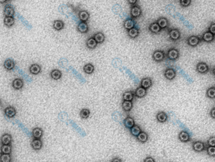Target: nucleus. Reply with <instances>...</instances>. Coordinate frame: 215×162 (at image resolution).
<instances>
[{
    "label": "nucleus",
    "mask_w": 215,
    "mask_h": 162,
    "mask_svg": "<svg viewBox=\"0 0 215 162\" xmlns=\"http://www.w3.org/2000/svg\"><path fill=\"white\" fill-rule=\"evenodd\" d=\"M168 36L172 41H177L180 39L181 34L180 31L176 28H171L168 30Z\"/></svg>",
    "instance_id": "1"
},
{
    "label": "nucleus",
    "mask_w": 215,
    "mask_h": 162,
    "mask_svg": "<svg viewBox=\"0 0 215 162\" xmlns=\"http://www.w3.org/2000/svg\"><path fill=\"white\" fill-rule=\"evenodd\" d=\"M180 57V52L175 48H169L167 52V58L171 61H176Z\"/></svg>",
    "instance_id": "2"
},
{
    "label": "nucleus",
    "mask_w": 215,
    "mask_h": 162,
    "mask_svg": "<svg viewBox=\"0 0 215 162\" xmlns=\"http://www.w3.org/2000/svg\"><path fill=\"white\" fill-rule=\"evenodd\" d=\"M200 37H198V36H190L186 39V43L189 46L195 47L201 43Z\"/></svg>",
    "instance_id": "3"
},
{
    "label": "nucleus",
    "mask_w": 215,
    "mask_h": 162,
    "mask_svg": "<svg viewBox=\"0 0 215 162\" xmlns=\"http://www.w3.org/2000/svg\"><path fill=\"white\" fill-rule=\"evenodd\" d=\"M166 54L163 50H155L152 54V58L157 62H162L165 58Z\"/></svg>",
    "instance_id": "4"
},
{
    "label": "nucleus",
    "mask_w": 215,
    "mask_h": 162,
    "mask_svg": "<svg viewBox=\"0 0 215 162\" xmlns=\"http://www.w3.org/2000/svg\"><path fill=\"white\" fill-rule=\"evenodd\" d=\"M142 15V9L139 6L136 5V6H132L130 8V15H131L132 18H137L140 17Z\"/></svg>",
    "instance_id": "5"
},
{
    "label": "nucleus",
    "mask_w": 215,
    "mask_h": 162,
    "mask_svg": "<svg viewBox=\"0 0 215 162\" xmlns=\"http://www.w3.org/2000/svg\"><path fill=\"white\" fill-rule=\"evenodd\" d=\"M196 71L199 74H207L209 71V66L205 62H199V63L197 64Z\"/></svg>",
    "instance_id": "6"
},
{
    "label": "nucleus",
    "mask_w": 215,
    "mask_h": 162,
    "mask_svg": "<svg viewBox=\"0 0 215 162\" xmlns=\"http://www.w3.org/2000/svg\"><path fill=\"white\" fill-rule=\"evenodd\" d=\"M205 145L202 141H195L193 142V149L197 152H202L205 150Z\"/></svg>",
    "instance_id": "7"
},
{
    "label": "nucleus",
    "mask_w": 215,
    "mask_h": 162,
    "mask_svg": "<svg viewBox=\"0 0 215 162\" xmlns=\"http://www.w3.org/2000/svg\"><path fill=\"white\" fill-rule=\"evenodd\" d=\"M176 71L174 68H172V67H168L164 72V76L169 80H174L175 78V76H176Z\"/></svg>",
    "instance_id": "8"
},
{
    "label": "nucleus",
    "mask_w": 215,
    "mask_h": 162,
    "mask_svg": "<svg viewBox=\"0 0 215 162\" xmlns=\"http://www.w3.org/2000/svg\"><path fill=\"white\" fill-rule=\"evenodd\" d=\"M215 36L213 35L209 31H205L202 36V39L205 43H212L214 40Z\"/></svg>",
    "instance_id": "9"
},
{
    "label": "nucleus",
    "mask_w": 215,
    "mask_h": 162,
    "mask_svg": "<svg viewBox=\"0 0 215 162\" xmlns=\"http://www.w3.org/2000/svg\"><path fill=\"white\" fill-rule=\"evenodd\" d=\"M161 27H159V25L158 24V23L156 22H153L152 24H150V25L148 26V30L152 33V34H159L160 32L161 31Z\"/></svg>",
    "instance_id": "10"
},
{
    "label": "nucleus",
    "mask_w": 215,
    "mask_h": 162,
    "mask_svg": "<svg viewBox=\"0 0 215 162\" xmlns=\"http://www.w3.org/2000/svg\"><path fill=\"white\" fill-rule=\"evenodd\" d=\"M178 138L179 140L182 142H188L190 141V136H189V133H187L186 131H181L179 133Z\"/></svg>",
    "instance_id": "11"
},
{
    "label": "nucleus",
    "mask_w": 215,
    "mask_h": 162,
    "mask_svg": "<svg viewBox=\"0 0 215 162\" xmlns=\"http://www.w3.org/2000/svg\"><path fill=\"white\" fill-rule=\"evenodd\" d=\"M31 146L34 150H40L43 147V142L40 139H34L31 142Z\"/></svg>",
    "instance_id": "12"
},
{
    "label": "nucleus",
    "mask_w": 215,
    "mask_h": 162,
    "mask_svg": "<svg viewBox=\"0 0 215 162\" xmlns=\"http://www.w3.org/2000/svg\"><path fill=\"white\" fill-rule=\"evenodd\" d=\"M124 127L127 129H131L132 127L135 126V121L132 117L128 116L124 121Z\"/></svg>",
    "instance_id": "13"
},
{
    "label": "nucleus",
    "mask_w": 215,
    "mask_h": 162,
    "mask_svg": "<svg viewBox=\"0 0 215 162\" xmlns=\"http://www.w3.org/2000/svg\"><path fill=\"white\" fill-rule=\"evenodd\" d=\"M124 27L126 30H131L132 28L135 27V21H133V18H127L126 19L124 22Z\"/></svg>",
    "instance_id": "14"
},
{
    "label": "nucleus",
    "mask_w": 215,
    "mask_h": 162,
    "mask_svg": "<svg viewBox=\"0 0 215 162\" xmlns=\"http://www.w3.org/2000/svg\"><path fill=\"white\" fill-rule=\"evenodd\" d=\"M77 29L81 34H86L89 30V26L86 22H80L77 24Z\"/></svg>",
    "instance_id": "15"
},
{
    "label": "nucleus",
    "mask_w": 215,
    "mask_h": 162,
    "mask_svg": "<svg viewBox=\"0 0 215 162\" xmlns=\"http://www.w3.org/2000/svg\"><path fill=\"white\" fill-rule=\"evenodd\" d=\"M4 112H5V114L8 117H14L17 113L16 110H15V108L12 106H8L7 108H5V110H4Z\"/></svg>",
    "instance_id": "16"
},
{
    "label": "nucleus",
    "mask_w": 215,
    "mask_h": 162,
    "mask_svg": "<svg viewBox=\"0 0 215 162\" xmlns=\"http://www.w3.org/2000/svg\"><path fill=\"white\" fill-rule=\"evenodd\" d=\"M4 15H6V17H11L13 18L14 15H15V10H14L13 7L9 5L5 6L4 8Z\"/></svg>",
    "instance_id": "17"
},
{
    "label": "nucleus",
    "mask_w": 215,
    "mask_h": 162,
    "mask_svg": "<svg viewBox=\"0 0 215 162\" xmlns=\"http://www.w3.org/2000/svg\"><path fill=\"white\" fill-rule=\"evenodd\" d=\"M11 85H12V87L15 90H20L23 87V86H24V81L20 78H16L12 81Z\"/></svg>",
    "instance_id": "18"
},
{
    "label": "nucleus",
    "mask_w": 215,
    "mask_h": 162,
    "mask_svg": "<svg viewBox=\"0 0 215 162\" xmlns=\"http://www.w3.org/2000/svg\"><path fill=\"white\" fill-rule=\"evenodd\" d=\"M141 84L142 87L145 88V90H148V88H150L152 85V79L149 78V77H145V78H143V80H141Z\"/></svg>",
    "instance_id": "19"
},
{
    "label": "nucleus",
    "mask_w": 215,
    "mask_h": 162,
    "mask_svg": "<svg viewBox=\"0 0 215 162\" xmlns=\"http://www.w3.org/2000/svg\"><path fill=\"white\" fill-rule=\"evenodd\" d=\"M156 22L158 23V24L161 29H167L169 26L168 20L167 18H160L157 20Z\"/></svg>",
    "instance_id": "20"
},
{
    "label": "nucleus",
    "mask_w": 215,
    "mask_h": 162,
    "mask_svg": "<svg viewBox=\"0 0 215 162\" xmlns=\"http://www.w3.org/2000/svg\"><path fill=\"white\" fill-rule=\"evenodd\" d=\"M135 96L137 98H143L147 94V90H145V88L142 87V86H139V87L135 91Z\"/></svg>",
    "instance_id": "21"
},
{
    "label": "nucleus",
    "mask_w": 215,
    "mask_h": 162,
    "mask_svg": "<svg viewBox=\"0 0 215 162\" xmlns=\"http://www.w3.org/2000/svg\"><path fill=\"white\" fill-rule=\"evenodd\" d=\"M167 118H168L167 114L164 112H158L157 115H156V119L160 123H164V122H166L167 121Z\"/></svg>",
    "instance_id": "22"
},
{
    "label": "nucleus",
    "mask_w": 215,
    "mask_h": 162,
    "mask_svg": "<svg viewBox=\"0 0 215 162\" xmlns=\"http://www.w3.org/2000/svg\"><path fill=\"white\" fill-rule=\"evenodd\" d=\"M78 17L81 22H86L89 18V14L86 11H80L78 14Z\"/></svg>",
    "instance_id": "23"
},
{
    "label": "nucleus",
    "mask_w": 215,
    "mask_h": 162,
    "mask_svg": "<svg viewBox=\"0 0 215 162\" xmlns=\"http://www.w3.org/2000/svg\"><path fill=\"white\" fill-rule=\"evenodd\" d=\"M15 62L11 59H7L6 61H5V62H4V67H5L6 70H8V71H11V70H13L14 67H15Z\"/></svg>",
    "instance_id": "24"
},
{
    "label": "nucleus",
    "mask_w": 215,
    "mask_h": 162,
    "mask_svg": "<svg viewBox=\"0 0 215 162\" xmlns=\"http://www.w3.org/2000/svg\"><path fill=\"white\" fill-rule=\"evenodd\" d=\"M135 94L131 91L125 92L123 95V100L124 101H128V102H132L133 100Z\"/></svg>",
    "instance_id": "25"
},
{
    "label": "nucleus",
    "mask_w": 215,
    "mask_h": 162,
    "mask_svg": "<svg viewBox=\"0 0 215 162\" xmlns=\"http://www.w3.org/2000/svg\"><path fill=\"white\" fill-rule=\"evenodd\" d=\"M43 134V130L39 127H36L34 129V130L32 132V135L34 139H40Z\"/></svg>",
    "instance_id": "26"
},
{
    "label": "nucleus",
    "mask_w": 215,
    "mask_h": 162,
    "mask_svg": "<svg viewBox=\"0 0 215 162\" xmlns=\"http://www.w3.org/2000/svg\"><path fill=\"white\" fill-rule=\"evenodd\" d=\"M29 70H30V72L32 74L37 75L40 73L41 67L40 65H37V64H34V65H32L30 66Z\"/></svg>",
    "instance_id": "27"
},
{
    "label": "nucleus",
    "mask_w": 215,
    "mask_h": 162,
    "mask_svg": "<svg viewBox=\"0 0 215 162\" xmlns=\"http://www.w3.org/2000/svg\"><path fill=\"white\" fill-rule=\"evenodd\" d=\"M11 140H12L11 136L8 134V133L4 134L2 136V138H1V142H2V145H10L11 142Z\"/></svg>",
    "instance_id": "28"
},
{
    "label": "nucleus",
    "mask_w": 215,
    "mask_h": 162,
    "mask_svg": "<svg viewBox=\"0 0 215 162\" xmlns=\"http://www.w3.org/2000/svg\"><path fill=\"white\" fill-rule=\"evenodd\" d=\"M127 34L130 38H132V39H135V38H136L138 36H139V30L138 28L133 27V28H132L131 30H128Z\"/></svg>",
    "instance_id": "29"
},
{
    "label": "nucleus",
    "mask_w": 215,
    "mask_h": 162,
    "mask_svg": "<svg viewBox=\"0 0 215 162\" xmlns=\"http://www.w3.org/2000/svg\"><path fill=\"white\" fill-rule=\"evenodd\" d=\"M50 76L53 80H58L61 79V76H62V73L61 71L58 69H55L53 71H52V72L50 73Z\"/></svg>",
    "instance_id": "30"
},
{
    "label": "nucleus",
    "mask_w": 215,
    "mask_h": 162,
    "mask_svg": "<svg viewBox=\"0 0 215 162\" xmlns=\"http://www.w3.org/2000/svg\"><path fill=\"white\" fill-rule=\"evenodd\" d=\"M93 38L96 39V41L97 42V43H102L105 41V36L104 34L102 33V32L96 33V34L94 35Z\"/></svg>",
    "instance_id": "31"
},
{
    "label": "nucleus",
    "mask_w": 215,
    "mask_h": 162,
    "mask_svg": "<svg viewBox=\"0 0 215 162\" xmlns=\"http://www.w3.org/2000/svg\"><path fill=\"white\" fill-rule=\"evenodd\" d=\"M141 132H142L141 128H140V127L138 126V125H135V126H133V127L130 129V133H131L132 136H135V137H137V136L140 134V133Z\"/></svg>",
    "instance_id": "32"
},
{
    "label": "nucleus",
    "mask_w": 215,
    "mask_h": 162,
    "mask_svg": "<svg viewBox=\"0 0 215 162\" xmlns=\"http://www.w3.org/2000/svg\"><path fill=\"white\" fill-rule=\"evenodd\" d=\"M65 27V24L61 20H56L53 23V28L56 30H62Z\"/></svg>",
    "instance_id": "33"
},
{
    "label": "nucleus",
    "mask_w": 215,
    "mask_h": 162,
    "mask_svg": "<svg viewBox=\"0 0 215 162\" xmlns=\"http://www.w3.org/2000/svg\"><path fill=\"white\" fill-rule=\"evenodd\" d=\"M97 42L96 41V39H94L93 37H90L87 39V41H86V46L88 47L90 49H93L95 48L97 46Z\"/></svg>",
    "instance_id": "34"
},
{
    "label": "nucleus",
    "mask_w": 215,
    "mask_h": 162,
    "mask_svg": "<svg viewBox=\"0 0 215 162\" xmlns=\"http://www.w3.org/2000/svg\"><path fill=\"white\" fill-rule=\"evenodd\" d=\"M137 138V140L142 143H145V142H146L148 141V135L145 132H141L140 133V134L136 137Z\"/></svg>",
    "instance_id": "35"
},
{
    "label": "nucleus",
    "mask_w": 215,
    "mask_h": 162,
    "mask_svg": "<svg viewBox=\"0 0 215 162\" xmlns=\"http://www.w3.org/2000/svg\"><path fill=\"white\" fill-rule=\"evenodd\" d=\"M122 108L124 112H130L133 108V102H128V101H124L122 102Z\"/></svg>",
    "instance_id": "36"
},
{
    "label": "nucleus",
    "mask_w": 215,
    "mask_h": 162,
    "mask_svg": "<svg viewBox=\"0 0 215 162\" xmlns=\"http://www.w3.org/2000/svg\"><path fill=\"white\" fill-rule=\"evenodd\" d=\"M206 96L211 99H215V86H211L208 88L206 92Z\"/></svg>",
    "instance_id": "37"
},
{
    "label": "nucleus",
    "mask_w": 215,
    "mask_h": 162,
    "mask_svg": "<svg viewBox=\"0 0 215 162\" xmlns=\"http://www.w3.org/2000/svg\"><path fill=\"white\" fill-rule=\"evenodd\" d=\"M95 67L92 64H86L84 67V71L86 74H90L93 73Z\"/></svg>",
    "instance_id": "38"
},
{
    "label": "nucleus",
    "mask_w": 215,
    "mask_h": 162,
    "mask_svg": "<svg viewBox=\"0 0 215 162\" xmlns=\"http://www.w3.org/2000/svg\"><path fill=\"white\" fill-rule=\"evenodd\" d=\"M1 151H2V154L10 155L11 152V145H2V147H1Z\"/></svg>",
    "instance_id": "39"
},
{
    "label": "nucleus",
    "mask_w": 215,
    "mask_h": 162,
    "mask_svg": "<svg viewBox=\"0 0 215 162\" xmlns=\"http://www.w3.org/2000/svg\"><path fill=\"white\" fill-rule=\"evenodd\" d=\"M15 18L11 17H5L4 18V24L7 27H11L15 24Z\"/></svg>",
    "instance_id": "40"
},
{
    "label": "nucleus",
    "mask_w": 215,
    "mask_h": 162,
    "mask_svg": "<svg viewBox=\"0 0 215 162\" xmlns=\"http://www.w3.org/2000/svg\"><path fill=\"white\" fill-rule=\"evenodd\" d=\"M89 114H90V112H89V110L87 109V108H84V109H82L80 112V117H81L83 119H87L88 117H89Z\"/></svg>",
    "instance_id": "41"
},
{
    "label": "nucleus",
    "mask_w": 215,
    "mask_h": 162,
    "mask_svg": "<svg viewBox=\"0 0 215 162\" xmlns=\"http://www.w3.org/2000/svg\"><path fill=\"white\" fill-rule=\"evenodd\" d=\"M0 160H1V162H11V155H8V154H2L0 157Z\"/></svg>",
    "instance_id": "42"
},
{
    "label": "nucleus",
    "mask_w": 215,
    "mask_h": 162,
    "mask_svg": "<svg viewBox=\"0 0 215 162\" xmlns=\"http://www.w3.org/2000/svg\"><path fill=\"white\" fill-rule=\"evenodd\" d=\"M205 149L206 151H207V154H208L210 157H215V147L208 146Z\"/></svg>",
    "instance_id": "43"
},
{
    "label": "nucleus",
    "mask_w": 215,
    "mask_h": 162,
    "mask_svg": "<svg viewBox=\"0 0 215 162\" xmlns=\"http://www.w3.org/2000/svg\"><path fill=\"white\" fill-rule=\"evenodd\" d=\"M180 6L182 7H188L189 6H190L192 3L191 0H180Z\"/></svg>",
    "instance_id": "44"
},
{
    "label": "nucleus",
    "mask_w": 215,
    "mask_h": 162,
    "mask_svg": "<svg viewBox=\"0 0 215 162\" xmlns=\"http://www.w3.org/2000/svg\"><path fill=\"white\" fill-rule=\"evenodd\" d=\"M207 144L208 146H212V147H215V136H211L208 139L207 141Z\"/></svg>",
    "instance_id": "45"
},
{
    "label": "nucleus",
    "mask_w": 215,
    "mask_h": 162,
    "mask_svg": "<svg viewBox=\"0 0 215 162\" xmlns=\"http://www.w3.org/2000/svg\"><path fill=\"white\" fill-rule=\"evenodd\" d=\"M208 31H209L210 33H211L213 35L215 36V23L212 22L209 28H208Z\"/></svg>",
    "instance_id": "46"
},
{
    "label": "nucleus",
    "mask_w": 215,
    "mask_h": 162,
    "mask_svg": "<svg viewBox=\"0 0 215 162\" xmlns=\"http://www.w3.org/2000/svg\"><path fill=\"white\" fill-rule=\"evenodd\" d=\"M143 162H155V161L152 157H147V158L144 159Z\"/></svg>",
    "instance_id": "47"
},
{
    "label": "nucleus",
    "mask_w": 215,
    "mask_h": 162,
    "mask_svg": "<svg viewBox=\"0 0 215 162\" xmlns=\"http://www.w3.org/2000/svg\"><path fill=\"white\" fill-rule=\"evenodd\" d=\"M210 116L213 118V119H215V108H213L211 110L210 112Z\"/></svg>",
    "instance_id": "48"
},
{
    "label": "nucleus",
    "mask_w": 215,
    "mask_h": 162,
    "mask_svg": "<svg viewBox=\"0 0 215 162\" xmlns=\"http://www.w3.org/2000/svg\"><path fill=\"white\" fill-rule=\"evenodd\" d=\"M127 2L130 5H132V6H136V3H137V0H130V1H127Z\"/></svg>",
    "instance_id": "49"
},
{
    "label": "nucleus",
    "mask_w": 215,
    "mask_h": 162,
    "mask_svg": "<svg viewBox=\"0 0 215 162\" xmlns=\"http://www.w3.org/2000/svg\"><path fill=\"white\" fill-rule=\"evenodd\" d=\"M111 162H122V160L121 158H114L113 160L111 161Z\"/></svg>",
    "instance_id": "50"
},
{
    "label": "nucleus",
    "mask_w": 215,
    "mask_h": 162,
    "mask_svg": "<svg viewBox=\"0 0 215 162\" xmlns=\"http://www.w3.org/2000/svg\"><path fill=\"white\" fill-rule=\"evenodd\" d=\"M211 72H212V74H213L215 76V67H213V69H212Z\"/></svg>",
    "instance_id": "51"
}]
</instances>
